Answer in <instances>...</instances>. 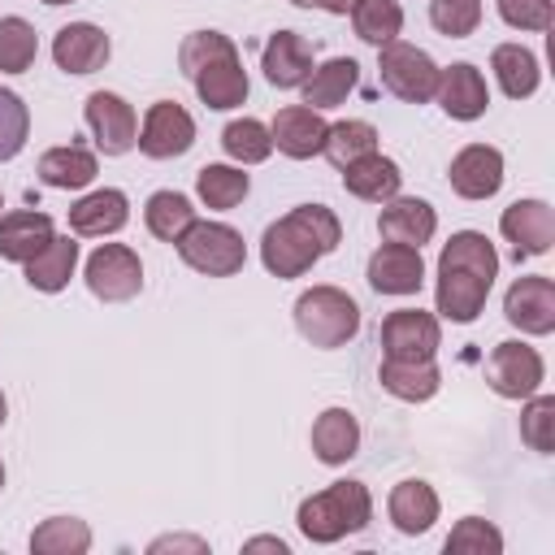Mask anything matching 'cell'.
Wrapping results in <instances>:
<instances>
[{
  "label": "cell",
  "mask_w": 555,
  "mask_h": 555,
  "mask_svg": "<svg viewBox=\"0 0 555 555\" xmlns=\"http://www.w3.org/2000/svg\"><path fill=\"white\" fill-rule=\"evenodd\" d=\"M499 230L512 243L516 260L520 256H546L551 243H555V212H551L546 199H516V204L503 208Z\"/></svg>",
  "instance_id": "obj_13"
},
{
  "label": "cell",
  "mask_w": 555,
  "mask_h": 555,
  "mask_svg": "<svg viewBox=\"0 0 555 555\" xmlns=\"http://www.w3.org/2000/svg\"><path fill=\"white\" fill-rule=\"evenodd\" d=\"M22 269H26V282H30L35 291L56 295V291L69 286V278H74V269H78V243H74L69 234H56V238H52L39 256H30Z\"/></svg>",
  "instance_id": "obj_29"
},
{
  "label": "cell",
  "mask_w": 555,
  "mask_h": 555,
  "mask_svg": "<svg viewBox=\"0 0 555 555\" xmlns=\"http://www.w3.org/2000/svg\"><path fill=\"white\" fill-rule=\"evenodd\" d=\"M82 117H87V126L95 134V147L104 156H121L139 139V117L117 91H91L87 104H82Z\"/></svg>",
  "instance_id": "obj_11"
},
{
  "label": "cell",
  "mask_w": 555,
  "mask_h": 555,
  "mask_svg": "<svg viewBox=\"0 0 555 555\" xmlns=\"http://www.w3.org/2000/svg\"><path fill=\"white\" fill-rule=\"evenodd\" d=\"M0 208H4V195H0Z\"/></svg>",
  "instance_id": "obj_51"
},
{
  "label": "cell",
  "mask_w": 555,
  "mask_h": 555,
  "mask_svg": "<svg viewBox=\"0 0 555 555\" xmlns=\"http://www.w3.org/2000/svg\"><path fill=\"white\" fill-rule=\"evenodd\" d=\"M134 143H139V152L152 156V160H173V156L191 152V143H195V117H191L182 104H173V100H156V104L147 108L143 130H139Z\"/></svg>",
  "instance_id": "obj_10"
},
{
  "label": "cell",
  "mask_w": 555,
  "mask_h": 555,
  "mask_svg": "<svg viewBox=\"0 0 555 555\" xmlns=\"http://www.w3.org/2000/svg\"><path fill=\"white\" fill-rule=\"evenodd\" d=\"M91 546V529L78 516H52L30 533L35 555H82Z\"/></svg>",
  "instance_id": "obj_36"
},
{
  "label": "cell",
  "mask_w": 555,
  "mask_h": 555,
  "mask_svg": "<svg viewBox=\"0 0 555 555\" xmlns=\"http://www.w3.org/2000/svg\"><path fill=\"white\" fill-rule=\"evenodd\" d=\"M147 551H152V555H165V551H191V555H204L208 542H204V538H186V533H165V538H156Z\"/></svg>",
  "instance_id": "obj_45"
},
{
  "label": "cell",
  "mask_w": 555,
  "mask_h": 555,
  "mask_svg": "<svg viewBox=\"0 0 555 555\" xmlns=\"http://www.w3.org/2000/svg\"><path fill=\"white\" fill-rule=\"evenodd\" d=\"M377 152V130L369 121H334L325 130V143H321V156L334 165V169H347L351 160Z\"/></svg>",
  "instance_id": "obj_33"
},
{
  "label": "cell",
  "mask_w": 555,
  "mask_h": 555,
  "mask_svg": "<svg viewBox=\"0 0 555 555\" xmlns=\"http://www.w3.org/2000/svg\"><path fill=\"white\" fill-rule=\"evenodd\" d=\"M499 17L512 30H551L555 4L551 0H499Z\"/></svg>",
  "instance_id": "obj_44"
},
{
  "label": "cell",
  "mask_w": 555,
  "mask_h": 555,
  "mask_svg": "<svg viewBox=\"0 0 555 555\" xmlns=\"http://www.w3.org/2000/svg\"><path fill=\"white\" fill-rule=\"evenodd\" d=\"M377 74H382V87L403 100V104H425L434 100V87H438V65L425 48L416 43H403V39H390L377 48Z\"/></svg>",
  "instance_id": "obj_6"
},
{
  "label": "cell",
  "mask_w": 555,
  "mask_h": 555,
  "mask_svg": "<svg viewBox=\"0 0 555 555\" xmlns=\"http://www.w3.org/2000/svg\"><path fill=\"white\" fill-rule=\"evenodd\" d=\"M221 147H225V156L238 160V165H260V160H269V152H273V134H269L264 121L238 117V121H230V126L221 130Z\"/></svg>",
  "instance_id": "obj_37"
},
{
  "label": "cell",
  "mask_w": 555,
  "mask_h": 555,
  "mask_svg": "<svg viewBox=\"0 0 555 555\" xmlns=\"http://www.w3.org/2000/svg\"><path fill=\"white\" fill-rule=\"evenodd\" d=\"M338 238H343V225L325 204H299L264 230L260 260L273 278H299L321 256H330L338 247Z\"/></svg>",
  "instance_id": "obj_2"
},
{
  "label": "cell",
  "mask_w": 555,
  "mask_h": 555,
  "mask_svg": "<svg viewBox=\"0 0 555 555\" xmlns=\"http://www.w3.org/2000/svg\"><path fill=\"white\" fill-rule=\"evenodd\" d=\"M87 291L104 304H126L143 291V264L134 256V247L126 243H100L91 256H87Z\"/></svg>",
  "instance_id": "obj_7"
},
{
  "label": "cell",
  "mask_w": 555,
  "mask_h": 555,
  "mask_svg": "<svg viewBox=\"0 0 555 555\" xmlns=\"http://www.w3.org/2000/svg\"><path fill=\"white\" fill-rule=\"evenodd\" d=\"M429 22L447 39H468L481 26V0H429Z\"/></svg>",
  "instance_id": "obj_41"
},
{
  "label": "cell",
  "mask_w": 555,
  "mask_h": 555,
  "mask_svg": "<svg viewBox=\"0 0 555 555\" xmlns=\"http://www.w3.org/2000/svg\"><path fill=\"white\" fill-rule=\"evenodd\" d=\"M291 4H304V9H325V13H351L356 0H291Z\"/></svg>",
  "instance_id": "obj_46"
},
{
  "label": "cell",
  "mask_w": 555,
  "mask_h": 555,
  "mask_svg": "<svg viewBox=\"0 0 555 555\" xmlns=\"http://www.w3.org/2000/svg\"><path fill=\"white\" fill-rule=\"evenodd\" d=\"M95 173H100L95 152H87L82 143L48 147V152L39 156V178H43L48 186H56V191H82V186L95 182Z\"/></svg>",
  "instance_id": "obj_28"
},
{
  "label": "cell",
  "mask_w": 555,
  "mask_h": 555,
  "mask_svg": "<svg viewBox=\"0 0 555 555\" xmlns=\"http://www.w3.org/2000/svg\"><path fill=\"white\" fill-rule=\"evenodd\" d=\"M546 377V364L538 356V347L520 343V338H507L490 351L486 360V382L499 399H529Z\"/></svg>",
  "instance_id": "obj_8"
},
{
  "label": "cell",
  "mask_w": 555,
  "mask_h": 555,
  "mask_svg": "<svg viewBox=\"0 0 555 555\" xmlns=\"http://www.w3.org/2000/svg\"><path fill=\"white\" fill-rule=\"evenodd\" d=\"M43 4H74V0H43Z\"/></svg>",
  "instance_id": "obj_49"
},
{
  "label": "cell",
  "mask_w": 555,
  "mask_h": 555,
  "mask_svg": "<svg viewBox=\"0 0 555 555\" xmlns=\"http://www.w3.org/2000/svg\"><path fill=\"white\" fill-rule=\"evenodd\" d=\"M343 186H347L356 199H364V204H386V199L399 195L403 173H399V165H395L390 156L369 152V156H360V160H351V165L343 169Z\"/></svg>",
  "instance_id": "obj_24"
},
{
  "label": "cell",
  "mask_w": 555,
  "mask_h": 555,
  "mask_svg": "<svg viewBox=\"0 0 555 555\" xmlns=\"http://www.w3.org/2000/svg\"><path fill=\"white\" fill-rule=\"evenodd\" d=\"M490 69H494L503 95H512V100H529L542 82V65L525 43H499L490 52Z\"/></svg>",
  "instance_id": "obj_30"
},
{
  "label": "cell",
  "mask_w": 555,
  "mask_h": 555,
  "mask_svg": "<svg viewBox=\"0 0 555 555\" xmlns=\"http://www.w3.org/2000/svg\"><path fill=\"white\" fill-rule=\"evenodd\" d=\"M221 52H234V39H230V35H221V30H195V35L182 39L178 65H182L186 78H195V69L208 65L212 56H221Z\"/></svg>",
  "instance_id": "obj_43"
},
{
  "label": "cell",
  "mask_w": 555,
  "mask_h": 555,
  "mask_svg": "<svg viewBox=\"0 0 555 555\" xmlns=\"http://www.w3.org/2000/svg\"><path fill=\"white\" fill-rule=\"evenodd\" d=\"M56 238L52 217L35 212V208H13L0 217V256L13 264H26L30 256H39L48 243Z\"/></svg>",
  "instance_id": "obj_23"
},
{
  "label": "cell",
  "mask_w": 555,
  "mask_h": 555,
  "mask_svg": "<svg viewBox=\"0 0 555 555\" xmlns=\"http://www.w3.org/2000/svg\"><path fill=\"white\" fill-rule=\"evenodd\" d=\"M0 486H4V464H0Z\"/></svg>",
  "instance_id": "obj_50"
},
{
  "label": "cell",
  "mask_w": 555,
  "mask_h": 555,
  "mask_svg": "<svg viewBox=\"0 0 555 555\" xmlns=\"http://www.w3.org/2000/svg\"><path fill=\"white\" fill-rule=\"evenodd\" d=\"M425 282V260L421 247L408 243H382L369 256V286L377 295H416Z\"/></svg>",
  "instance_id": "obj_15"
},
{
  "label": "cell",
  "mask_w": 555,
  "mask_h": 555,
  "mask_svg": "<svg viewBox=\"0 0 555 555\" xmlns=\"http://www.w3.org/2000/svg\"><path fill=\"white\" fill-rule=\"evenodd\" d=\"M247 186H251V178L238 169V165H204L199 173H195V195L208 204V208H234V204H243V195H247Z\"/></svg>",
  "instance_id": "obj_35"
},
{
  "label": "cell",
  "mask_w": 555,
  "mask_h": 555,
  "mask_svg": "<svg viewBox=\"0 0 555 555\" xmlns=\"http://www.w3.org/2000/svg\"><path fill=\"white\" fill-rule=\"evenodd\" d=\"M447 555H499L503 551V533L481 520V516H464L451 533H447Z\"/></svg>",
  "instance_id": "obj_40"
},
{
  "label": "cell",
  "mask_w": 555,
  "mask_h": 555,
  "mask_svg": "<svg viewBox=\"0 0 555 555\" xmlns=\"http://www.w3.org/2000/svg\"><path fill=\"white\" fill-rule=\"evenodd\" d=\"M377 230H382L386 243L421 247V243L434 238L438 212H434L425 199H416V195H395V199H386V208H382V217H377Z\"/></svg>",
  "instance_id": "obj_22"
},
{
  "label": "cell",
  "mask_w": 555,
  "mask_h": 555,
  "mask_svg": "<svg viewBox=\"0 0 555 555\" xmlns=\"http://www.w3.org/2000/svg\"><path fill=\"white\" fill-rule=\"evenodd\" d=\"M39 35L26 17H0V74H26L35 65Z\"/></svg>",
  "instance_id": "obj_38"
},
{
  "label": "cell",
  "mask_w": 555,
  "mask_h": 555,
  "mask_svg": "<svg viewBox=\"0 0 555 555\" xmlns=\"http://www.w3.org/2000/svg\"><path fill=\"white\" fill-rule=\"evenodd\" d=\"M108 52H113V43L95 22H69L52 39V61L65 74H95V69H104Z\"/></svg>",
  "instance_id": "obj_17"
},
{
  "label": "cell",
  "mask_w": 555,
  "mask_h": 555,
  "mask_svg": "<svg viewBox=\"0 0 555 555\" xmlns=\"http://www.w3.org/2000/svg\"><path fill=\"white\" fill-rule=\"evenodd\" d=\"M503 317L520 330V334H551L555 330V282L542 278V273H529V278H516L503 295Z\"/></svg>",
  "instance_id": "obj_12"
},
{
  "label": "cell",
  "mask_w": 555,
  "mask_h": 555,
  "mask_svg": "<svg viewBox=\"0 0 555 555\" xmlns=\"http://www.w3.org/2000/svg\"><path fill=\"white\" fill-rule=\"evenodd\" d=\"M356 78H360V65L351 56H334V61H325L321 69H312L304 78V104L317 108V113L338 108L347 100V91L356 87Z\"/></svg>",
  "instance_id": "obj_31"
},
{
  "label": "cell",
  "mask_w": 555,
  "mask_h": 555,
  "mask_svg": "<svg viewBox=\"0 0 555 555\" xmlns=\"http://www.w3.org/2000/svg\"><path fill=\"white\" fill-rule=\"evenodd\" d=\"M442 347V330L434 312L399 308L382 321V351L386 360H434Z\"/></svg>",
  "instance_id": "obj_9"
},
{
  "label": "cell",
  "mask_w": 555,
  "mask_h": 555,
  "mask_svg": "<svg viewBox=\"0 0 555 555\" xmlns=\"http://www.w3.org/2000/svg\"><path fill=\"white\" fill-rule=\"evenodd\" d=\"M447 178L460 199H490L503 186V152L490 143H468L451 156Z\"/></svg>",
  "instance_id": "obj_14"
},
{
  "label": "cell",
  "mask_w": 555,
  "mask_h": 555,
  "mask_svg": "<svg viewBox=\"0 0 555 555\" xmlns=\"http://www.w3.org/2000/svg\"><path fill=\"white\" fill-rule=\"evenodd\" d=\"M434 100L442 104L447 117L455 121H477L490 104V91H486V78L477 65L468 61H455L447 69H438V87H434Z\"/></svg>",
  "instance_id": "obj_16"
},
{
  "label": "cell",
  "mask_w": 555,
  "mask_h": 555,
  "mask_svg": "<svg viewBox=\"0 0 555 555\" xmlns=\"http://www.w3.org/2000/svg\"><path fill=\"white\" fill-rule=\"evenodd\" d=\"M295 330L321 351L347 347L360 330V304L338 286H312L295 299Z\"/></svg>",
  "instance_id": "obj_4"
},
{
  "label": "cell",
  "mask_w": 555,
  "mask_h": 555,
  "mask_svg": "<svg viewBox=\"0 0 555 555\" xmlns=\"http://www.w3.org/2000/svg\"><path fill=\"white\" fill-rule=\"evenodd\" d=\"M325 130H330V121H325L317 108H308V104L278 108V117H273V126H269L273 147H278L282 156H291V160H308V156H317L321 143H325Z\"/></svg>",
  "instance_id": "obj_18"
},
{
  "label": "cell",
  "mask_w": 555,
  "mask_h": 555,
  "mask_svg": "<svg viewBox=\"0 0 555 555\" xmlns=\"http://www.w3.org/2000/svg\"><path fill=\"white\" fill-rule=\"evenodd\" d=\"M499 278V251L481 230H460L447 238L438 256V312L455 325H468L481 317L486 295Z\"/></svg>",
  "instance_id": "obj_1"
},
{
  "label": "cell",
  "mask_w": 555,
  "mask_h": 555,
  "mask_svg": "<svg viewBox=\"0 0 555 555\" xmlns=\"http://www.w3.org/2000/svg\"><path fill=\"white\" fill-rule=\"evenodd\" d=\"M30 134V113L17 91L0 87V160H13Z\"/></svg>",
  "instance_id": "obj_42"
},
{
  "label": "cell",
  "mask_w": 555,
  "mask_h": 555,
  "mask_svg": "<svg viewBox=\"0 0 555 555\" xmlns=\"http://www.w3.org/2000/svg\"><path fill=\"white\" fill-rule=\"evenodd\" d=\"M520 438L538 451V455H551L555 451V395H529L525 412H520Z\"/></svg>",
  "instance_id": "obj_39"
},
{
  "label": "cell",
  "mask_w": 555,
  "mask_h": 555,
  "mask_svg": "<svg viewBox=\"0 0 555 555\" xmlns=\"http://www.w3.org/2000/svg\"><path fill=\"white\" fill-rule=\"evenodd\" d=\"M4 412H9V403H4V395H0V425H4Z\"/></svg>",
  "instance_id": "obj_48"
},
{
  "label": "cell",
  "mask_w": 555,
  "mask_h": 555,
  "mask_svg": "<svg viewBox=\"0 0 555 555\" xmlns=\"http://www.w3.org/2000/svg\"><path fill=\"white\" fill-rule=\"evenodd\" d=\"M173 247L204 278H234L247 264V243L225 221H191Z\"/></svg>",
  "instance_id": "obj_5"
},
{
  "label": "cell",
  "mask_w": 555,
  "mask_h": 555,
  "mask_svg": "<svg viewBox=\"0 0 555 555\" xmlns=\"http://www.w3.org/2000/svg\"><path fill=\"white\" fill-rule=\"evenodd\" d=\"M312 451L321 464H347L360 451V421L347 408H325L312 421Z\"/></svg>",
  "instance_id": "obj_27"
},
{
  "label": "cell",
  "mask_w": 555,
  "mask_h": 555,
  "mask_svg": "<svg viewBox=\"0 0 555 555\" xmlns=\"http://www.w3.org/2000/svg\"><path fill=\"white\" fill-rule=\"evenodd\" d=\"M299 533L308 538V542H338V538H347V533H360L369 520H373V499H369V490H364V481H334V486H325V490H317V494H308L304 503H299Z\"/></svg>",
  "instance_id": "obj_3"
},
{
  "label": "cell",
  "mask_w": 555,
  "mask_h": 555,
  "mask_svg": "<svg viewBox=\"0 0 555 555\" xmlns=\"http://www.w3.org/2000/svg\"><path fill=\"white\" fill-rule=\"evenodd\" d=\"M351 26H356V35H360L364 43L382 48V43L399 39V30H403V9H399V0H356V4H351Z\"/></svg>",
  "instance_id": "obj_34"
},
{
  "label": "cell",
  "mask_w": 555,
  "mask_h": 555,
  "mask_svg": "<svg viewBox=\"0 0 555 555\" xmlns=\"http://www.w3.org/2000/svg\"><path fill=\"white\" fill-rule=\"evenodd\" d=\"M386 512H390V520H395L399 533L416 538V533H429V529H434V520H438V494H434L429 481L408 477V481H399V486L390 490Z\"/></svg>",
  "instance_id": "obj_25"
},
{
  "label": "cell",
  "mask_w": 555,
  "mask_h": 555,
  "mask_svg": "<svg viewBox=\"0 0 555 555\" xmlns=\"http://www.w3.org/2000/svg\"><path fill=\"white\" fill-rule=\"evenodd\" d=\"M191 82H195V95H199L208 108H217V113L238 108V104L247 100V69H243V61H238V48L212 56L208 65H199Z\"/></svg>",
  "instance_id": "obj_19"
},
{
  "label": "cell",
  "mask_w": 555,
  "mask_h": 555,
  "mask_svg": "<svg viewBox=\"0 0 555 555\" xmlns=\"http://www.w3.org/2000/svg\"><path fill=\"white\" fill-rule=\"evenodd\" d=\"M243 551H278V555H286L291 546H286L282 538H247V542H243Z\"/></svg>",
  "instance_id": "obj_47"
},
{
  "label": "cell",
  "mask_w": 555,
  "mask_h": 555,
  "mask_svg": "<svg viewBox=\"0 0 555 555\" xmlns=\"http://www.w3.org/2000/svg\"><path fill=\"white\" fill-rule=\"evenodd\" d=\"M126 221H130V199H126L117 186H100V191L82 195V199L69 208V230L82 234V238L117 234Z\"/></svg>",
  "instance_id": "obj_21"
},
{
  "label": "cell",
  "mask_w": 555,
  "mask_h": 555,
  "mask_svg": "<svg viewBox=\"0 0 555 555\" xmlns=\"http://www.w3.org/2000/svg\"><path fill=\"white\" fill-rule=\"evenodd\" d=\"M143 221H147L152 238L178 243L182 230L195 221V208H191V199H186L182 191H156V195H147V204H143Z\"/></svg>",
  "instance_id": "obj_32"
},
{
  "label": "cell",
  "mask_w": 555,
  "mask_h": 555,
  "mask_svg": "<svg viewBox=\"0 0 555 555\" xmlns=\"http://www.w3.org/2000/svg\"><path fill=\"white\" fill-rule=\"evenodd\" d=\"M377 382H382L386 395H395L403 403H425V399L438 395L442 373H438L434 360H382Z\"/></svg>",
  "instance_id": "obj_26"
},
{
  "label": "cell",
  "mask_w": 555,
  "mask_h": 555,
  "mask_svg": "<svg viewBox=\"0 0 555 555\" xmlns=\"http://www.w3.org/2000/svg\"><path fill=\"white\" fill-rule=\"evenodd\" d=\"M260 69L282 91L304 87V78L312 74V43L295 30H278V35H269V43L260 52Z\"/></svg>",
  "instance_id": "obj_20"
}]
</instances>
